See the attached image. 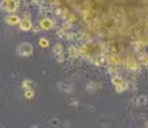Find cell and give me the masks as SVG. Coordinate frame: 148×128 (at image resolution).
<instances>
[{"mask_svg":"<svg viewBox=\"0 0 148 128\" xmlns=\"http://www.w3.org/2000/svg\"><path fill=\"white\" fill-rule=\"evenodd\" d=\"M93 43L106 51L112 66L148 46V0H54ZM105 57V54H104Z\"/></svg>","mask_w":148,"mask_h":128,"instance_id":"cell-1","label":"cell"},{"mask_svg":"<svg viewBox=\"0 0 148 128\" xmlns=\"http://www.w3.org/2000/svg\"><path fill=\"white\" fill-rule=\"evenodd\" d=\"M112 84L114 85L117 92H124L127 89L128 84L125 82V80H123L121 77H112Z\"/></svg>","mask_w":148,"mask_h":128,"instance_id":"cell-2","label":"cell"},{"mask_svg":"<svg viewBox=\"0 0 148 128\" xmlns=\"http://www.w3.org/2000/svg\"><path fill=\"white\" fill-rule=\"evenodd\" d=\"M1 8L7 12H15L18 10V3H16V0H3Z\"/></svg>","mask_w":148,"mask_h":128,"instance_id":"cell-3","label":"cell"},{"mask_svg":"<svg viewBox=\"0 0 148 128\" xmlns=\"http://www.w3.org/2000/svg\"><path fill=\"white\" fill-rule=\"evenodd\" d=\"M19 27H20L22 31H28V30H31L32 28V22H31V16H30V14H26V15L23 16V19L20 20Z\"/></svg>","mask_w":148,"mask_h":128,"instance_id":"cell-4","label":"cell"},{"mask_svg":"<svg viewBox=\"0 0 148 128\" xmlns=\"http://www.w3.org/2000/svg\"><path fill=\"white\" fill-rule=\"evenodd\" d=\"M18 53H19L22 57H30V55L32 54V46L27 42L22 43V45L18 47Z\"/></svg>","mask_w":148,"mask_h":128,"instance_id":"cell-5","label":"cell"},{"mask_svg":"<svg viewBox=\"0 0 148 128\" xmlns=\"http://www.w3.org/2000/svg\"><path fill=\"white\" fill-rule=\"evenodd\" d=\"M20 18L18 15H14V14H11V15H8L7 18H5V23L8 24V26H16V24H20Z\"/></svg>","mask_w":148,"mask_h":128,"instance_id":"cell-6","label":"cell"},{"mask_svg":"<svg viewBox=\"0 0 148 128\" xmlns=\"http://www.w3.org/2000/svg\"><path fill=\"white\" fill-rule=\"evenodd\" d=\"M39 26L43 28V30H50V28H53V20L49 19V18H45V19H42L40 22H39Z\"/></svg>","mask_w":148,"mask_h":128,"instance_id":"cell-7","label":"cell"},{"mask_svg":"<svg viewBox=\"0 0 148 128\" xmlns=\"http://www.w3.org/2000/svg\"><path fill=\"white\" fill-rule=\"evenodd\" d=\"M38 45H39L40 47H47L49 45H50V41H49L47 38H39Z\"/></svg>","mask_w":148,"mask_h":128,"instance_id":"cell-8","label":"cell"},{"mask_svg":"<svg viewBox=\"0 0 148 128\" xmlns=\"http://www.w3.org/2000/svg\"><path fill=\"white\" fill-rule=\"evenodd\" d=\"M24 96L27 97V98H30V100H31L32 97H34V92H32V90L30 89V88H28V90L26 89V92H24Z\"/></svg>","mask_w":148,"mask_h":128,"instance_id":"cell-9","label":"cell"}]
</instances>
